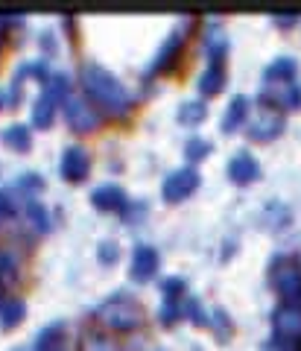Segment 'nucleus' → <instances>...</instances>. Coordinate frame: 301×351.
Here are the masks:
<instances>
[{"instance_id": "obj_1", "label": "nucleus", "mask_w": 301, "mask_h": 351, "mask_svg": "<svg viewBox=\"0 0 301 351\" xmlns=\"http://www.w3.org/2000/svg\"><path fill=\"white\" fill-rule=\"evenodd\" d=\"M82 88L99 108H106V112H111V114H123V112H129V106H132L129 91L123 88V82H120L115 73H108L103 64H97V62H85L82 64Z\"/></svg>"}, {"instance_id": "obj_2", "label": "nucleus", "mask_w": 301, "mask_h": 351, "mask_svg": "<svg viewBox=\"0 0 301 351\" xmlns=\"http://www.w3.org/2000/svg\"><path fill=\"white\" fill-rule=\"evenodd\" d=\"M97 322L111 331H132L141 325V307L129 295H111L108 302L97 307Z\"/></svg>"}, {"instance_id": "obj_3", "label": "nucleus", "mask_w": 301, "mask_h": 351, "mask_svg": "<svg viewBox=\"0 0 301 351\" xmlns=\"http://www.w3.org/2000/svg\"><path fill=\"white\" fill-rule=\"evenodd\" d=\"M272 284H275V290L284 295V304L301 307V267L296 263V258H278L275 261Z\"/></svg>"}, {"instance_id": "obj_4", "label": "nucleus", "mask_w": 301, "mask_h": 351, "mask_svg": "<svg viewBox=\"0 0 301 351\" xmlns=\"http://www.w3.org/2000/svg\"><path fill=\"white\" fill-rule=\"evenodd\" d=\"M64 117H68L71 129H76V132H91L99 126L97 108L88 100H82V97H68V100H64Z\"/></svg>"}, {"instance_id": "obj_5", "label": "nucleus", "mask_w": 301, "mask_h": 351, "mask_svg": "<svg viewBox=\"0 0 301 351\" xmlns=\"http://www.w3.org/2000/svg\"><path fill=\"white\" fill-rule=\"evenodd\" d=\"M196 184H199V173L193 167H182V170H176L170 173L164 179V199H170V202H178V199H184L187 193H193L196 191Z\"/></svg>"}, {"instance_id": "obj_6", "label": "nucleus", "mask_w": 301, "mask_h": 351, "mask_svg": "<svg viewBox=\"0 0 301 351\" xmlns=\"http://www.w3.org/2000/svg\"><path fill=\"white\" fill-rule=\"evenodd\" d=\"M263 94L272 103L284 106V108H298L301 106V85L296 80H272L263 85Z\"/></svg>"}, {"instance_id": "obj_7", "label": "nucleus", "mask_w": 301, "mask_h": 351, "mask_svg": "<svg viewBox=\"0 0 301 351\" xmlns=\"http://www.w3.org/2000/svg\"><path fill=\"white\" fill-rule=\"evenodd\" d=\"M281 126H284L281 114H278L275 108L266 106V108H261V112L249 120V135L254 141H269V138H275L278 132H281Z\"/></svg>"}, {"instance_id": "obj_8", "label": "nucleus", "mask_w": 301, "mask_h": 351, "mask_svg": "<svg viewBox=\"0 0 301 351\" xmlns=\"http://www.w3.org/2000/svg\"><path fill=\"white\" fill-rule=\"evenodd\" d=\"M275 334L281 339H296L301 334V307L298 304H281L275 311Z\"/></svg>"}, {"instance_id": "obj_9", "label": "nucleus", "mask_w": 301, "mask_h": 351, "mask_svg": "<svg viewBox=\"0 0 301 351\" xmlns=\"http://www.w3.org/2000/svg\"><path fill=\"white\" fill-rule=\"evenodd\" d=\"M88 167H91V158L82 147H68L62 156V176L71 182H82L88 176Z\"/></svg>"}, {"instance_id": "obj_10", "label": "nucleus", "mask_w": 301, "mask_h": 351, "mask_svg": "<svg viewBox=\"0 0 301 351\" xmlns=\"http://www.w3.org/2000/svg\"><path fill=\"white\" fill-rule=\"evenodd\" d=\"M158 269V252L152 246H138L132 255V278L135 281H149Z\"/></svg>"}, {"instance_id": "obj_11", "label": "nucleus", "mask_w": 301, "mask_h": 351, "mask_svg": "<svg viewBox=\"0 0 301 351\" xmlns=\"http://www.w3.org/2000/svg\"><path fill=\"white\" fill-rule=\"evenodd\" d=\"M228 176L234 182H240V184L258 179V161H254L252 156H246V152H240V156H234L228 161Z\"/></svg>"}, {"instance_id": "obj_12", "label": "nucleus", "mask_w": 301, "mask_h": 351, "mask_svg": "<svg viewBox=\"0 0 301 351\" xmlns=\"http://www.w3.org/2000/svg\"><path fill=\"white\" fill-rule=\"evenodd\" d=\"M36 351H64V322H53L38 331Z\"/></svg>"}, {"instance_id": "obj_13", "label": "nucleus", "mask_w": 301, "mask_h": 351, "mask_svg": "<svg viewBox=\"0 0 301 351\" xmlns=\"http://www.w3.org/2000/svg\"><path fill=\"white\" fill-rule=\"evenodd\" d=\"M91 202L97 208H103V211H115V208L126 205V196H123V191H120L117 184H103V188H97L91 193Z\"/></svg>"}, {"instance_id": "obj_14", "label": "nucleus", "mask_w": 301, "mask_h": 351, "mask_svg": "<svg viewBox=\"0 0 301 351\" xmlns=\"http://www.w3.org/2000/svg\"><path fill=\"white\" fill-rule=\"evenodd\" d=\"M222 80H226V71H222V59H210L208 71L202 73V80H199V91L202 94H217L222 88Z\"/></svg>"}, {"instance_id": "obj_15", "label": "nucleus", "mask_w": 301, "mask_h": 351, "mask_svg": "<svg viewBox=\"0 0 301 351\" xmlns=\"http://www.w3.org/2000/svg\"><path fill=\"white\" fill-rule=\"evenodd\" d=\"M182 41H184V36H182V29H176L170 38H167V44L158 50V56H155V64L152 68L155 71H161V68H170L173 64V59H176V53H178V47H182Z\"/></svg>"}, {"instance_id": "obj_16", "label": "nucleus", "mask_w": 301, "mask_h": 351, "mask_svg": "<svg viewBox=\"0 0 301 351\" xmlns=\"http://www.w3.org/2000/svg\"><path fill=\"white\" fill-rule=\"evenodd\" d=\"M53 108H56V97L50 91H41V97L36 100V108H32V123L36 126H50Z\"/></svg>"}, {"instance_id": "obj_17", "label": "nucleus", "mask_w": 301, "mask_h": 351, "mask_svg": "<svg viewBox=\"0 0 301 351\" xmlns=\"http://www.w3.org/2000/svg\"><path fill=\"white\" fill-rule=\"evenodd\" d=\"M243 114H246V97H234L231 106H228V112H226V117H222V129H226V132L237 129Z\"/></svg>"}, {"instance_id": "obj_18", "label": "nucleus", "mask_w": 301, "mask_h": 351, "mask_svg": "<svg viewBox=\"0 0 301 351\" xmlns=\"http://www.w3.org/2000/svg\"><path fill=\"white\" fill-rule=\"evenodd\" d=\"M21 316H24V304H21L18 299H6L3 304H0V325L3 328L18 325Z\"/></svg>"}, {"instance_id": "obj_19", "label": "nucleus", "mask_w": 301, "mask_h": 351, "mask_svg": "<svg viewBox=\"0 0 301 351\" xmlns=\"http://www.w3.org/2000/svg\"><path fill=\"white\" fill-rule=\"evenodd\" d=\"M293 73H296V62L293 59H278V62H272L269 68H266L263 80L266 82H272V80H293Z\"/></svg>"}, {"instance_id": "obj_20", "label": "nucleus", "mask_w": 301, "mask_h": 351, "mask_svg": "<svg viewBox=\"0 0 301 351\" xmlns=\"http://www.w3.org/2000/svg\"><path fill=\"white\" fill-rule=\"evenodd\" d=\"M3 141L9 147H15V149H27L29 147V129L27 126H9L6 132H3Z\"/></svg>"}, {"instance_id": "obj_21", "label": "nucleus", "mask_w": 301, "mask_h": 351, "mask_svg": "<svg viewBox=\"0 0 301 351\" xmlns=\"http://www.w3.org/2000/svg\"><path fill=\"white\" fill-rule=\"evenodd\" d=\"M82 351H117V348H115V343H111V339H106L103 334H88Z\"/></svg>"}, {"instance_id": "obj_22", "label": "nucleus", "mask_w": 301, "mask_h": 351, "mask_svg": "<svg viewBox=\"0 0 301 351\" xmlns=\"http://www.w3.org/2000/svg\"><path fill=\"white\" fill-rule=\"evenodd\" d=\"M178 117H182L184 123H199V120L205 117V106L202 103H184L182 112H178Z\"/></svg>"}, {"instance_id": "obj_23", "label": "nucleus", "mask_w": 301, "mask_h": 351, "mask_svg": "<svg viewBox=\"0 0 301 351\" xmlns=\"http://www.w3.org/2000/svg\"><path fill=\"white\" fill-rule=\"evenodd\" d=\"M208 149H210V144H208V141H202V138H191V141H187V147H184V152L191 158H202Z\"/></svg>"}, {"instance_id": "obj_24", "label": "nucleus", "mask_w": 301, "mask_h": 351, "mask_svg": "<svg viewBox=\"0 0 301 351\" xmlns=\"http://www.w3.org/2000/svg\"><path fill=\"white\" fill-rule=\"evenodd\" d=\"M15 258L9 255V252L0 249V278H15Z\"/></svg>"}, {"instance_id": "obj_25", "label": "nucleus", "mask_w": 301, "mask_h": 351, "mask_svg": "<svg viewBox=\"0 0 301 351\" xmlns=\"http://www.w3.org/2000/svg\"><path fill=\"white\" fill-rule=\"evenodd\" d=\"M29 217L36 219V226H38V228H47V211H44L38 202H29Z\"/></svg>"}, {"instance_id": "obj_26", "label": "nucleus", "mask_w": 301, "mask_h": 351, "mask_svg": "<svg viewBox=\"0 0 301 351\" xmlns=\"http://www.w3.org/2000/svg\"><path fill=\"white\" fill-rule=\"evenodd\" d=\"M272 351H298V346H296V339H281V337H278Z\"/></svg>"}, {"instance_id": "obj_27", "label": "nucleus", "mask_w": 301, "mask_h": 351, "mask_svg": "<svg viewBox=\"0 0 301 351\" xmlns=\"http://www.w3.org/2000/svg\"><path fill=\"white\" fill-rule=\"evenodd\" d=\"M9 214H12V202H9V196H6L3 191H0V223H3V219H6Z\"/></svg>"}, {"instance_id": "obj_28", "label": "nucleus", "mask_w": 301, "mask_h": 351, "mask_svg": "<svg viewBox=\"0 0 301 351\" xmlns=\"http://www.w3.org/2000/svg\"><path fill=\"white\" fill-rule=\"evenodd\" d=\"M99 255H103V261H111V258H117V249H111V243H103V252H99Z\"/></svg>"}, {"instance_id": "obj_29", "label": "nucleus", "mask_w": 301, "mask_h": 351, "mask_svg": "<svg viewBox=\"0 0 301 351\" xmlns=\"http://www.w3.org/2000/svg\"><path fill=\"white\" fill-rule=\"evenodd\" d=\"M3 302H6V299H3V290H0V304H3Z\"/></svg>"}, {"instance_id": "obj_30", "label": "nucleus", "mask_w": 301, "mask_h": 351, "mask_svg": "<svg viewBox=\"0 0 301 351\" xmlns=\"http://www.w3.org/2000/svg\"><path fill=\"white\" fill-rule=\"evenodd\" d=\"M15 351H21V348H15Z\"/></svg>"}]
</instances>
